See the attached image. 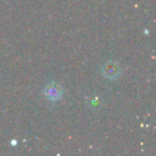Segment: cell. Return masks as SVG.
I'll return each mask as SVG.
<instances>
[{
    "instance_id": "cell-2",
    "label": "cell",
    "mask_w": 156,
    "mask_h": 156,
    "mask_svg": "<svg viewBox=\"0 0 156 156\" xmlns=\"http://www.w3.org/2000/svg\"><path fill=\"white\" fill-rule=\"evenodd\" d=\"M103 73H104V76L109 79H113L115 78L120 73L119 66L115 62H112V61H109L103 67Z\"/></svg>"
},
{
    "instance_id": "cell-1",
    "label": "cell",
    "mask_w": 156,
    "mask_h": 156,
    "mask_svg": "<svg viewBox=\"0 0 156 156\" xmlns=\"http://www.w3.org/2000/svg\"><path fill=\"white\" fill-rule=\"evenodd\" d=\"M62 93H63V91H62V89H61V87L55 83H49V85H47L45 88V95H46V98L50 101L59 100V98H61V95H62Z\"/></svg>"
}]
</instances>
